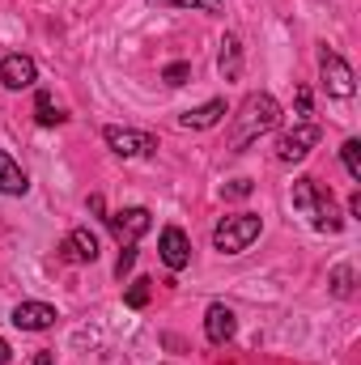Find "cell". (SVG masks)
I'll return each mask as SVG.
<instances>
[{
    "label": "cell",
    "mask_w": 361,
    "mask_h": 365,
    "mask_svg": "<svg viewBox=\"0 0 361 365\" xmlns=\"http://www.w3.org/2000/svg\"><path fill=\"white\" fill-rule=\"evenodd\" d=\"M221 115H225V98H213V102H204V106L187 110L179 123H183V128H195V132H204V128H217V123H221Z\"/></svg>",
    "instance_id": "4fadbf2b"
},
{
    "label": "cell",
    "mask_w": 361,
    "mask_h": 365,
    "mask_svg": "<svg viewBox=\"0 0 361 365\" xmlns=\"http://www.w3.org/2000/svg\"><path fill=\"white\" fill-rule=\"evenodd\" d=\"M149 4H162V9H191V13H225V0H149Z\"/></svg>",
    "instance_id": "2e32d148"
},
{
    "label": "cell",
    "mask_w": 361,
    "mask_h": 365,
    "mask_svg": "<svg viewBox=\"0 0 361 365\" xmlns=\"http://www.w3.org/2000/svg\"><path fill=\"white\" fill-rule=\"evenodd\" d=\"M106 225H111L119 247H136L153 230V212L149 208H119V212H106Z\"/></svg>",
    "instance_id": "277c9868"
},
{
    "label": "cell",
    "mask_w": 361,
    "mask_h": 365,
    "mask_svg": "<svg viewBox=\"0 0 361 365\" xmlns=\"http://www.w3.org/2000/svg\"><path fill=\"white\" fill-rule=\"evenodd\" d=\"M234 331H238L234 310H230L225 302H213V306L204 310V336H208V344H225V340H234Z\"/></svg>",
    "instance_id": "8fae6325"
},
{
    "label": "cell",
    "mask_w": 361,
    "mask_h": 365,
    "mask_svg": "<svg viewBox=\"0 0 361 365\" xmlns=\"http://www.w3.org/2000/svg\"><path fill=\"white\" fill-rule=\"evenodd\" d=\"M132 310H141V306H149V280H132V289H128V297H123Z\"/></svg>",
    "instance_id": "ffe728a7"
},
{
    "label": "cell",
    "mask_w": 361,
    "mask_h": 365,
    "mask_svg": "<svg viewBox=\"0 0 361 365\" xmlns=\"http://www.w3.org/2000/svg\"><path fill=\"white\" fill-rule=\"evenodd\" d=\"M132 264H136V247H123V251H119V264H115V276L123 280V276L132 272Z\"/></svg>",
    "instance_id": "44dd1931"
},
{
    "label": "cell",
    "mask_w": 361,
    "mask_h": 365,
    "mask_svg": "<svg viewBox=\"0 0 361 365\" xmlns=\"http://www.w3.org/2000/svg\"><path fill=\"white\" fill-rule=\"evenodd\" d=\"M298 110H302V115H310V90H306V86L298 90Z\"/></svg>",
    "instance_id": "cb8c5ba5"
},
{
    "label": "cell",
    "mask_w": 361,
    "mask_h": 365,
    "mask_svg": "<svg viewBox=\"0 0 361 365\" xmlns=\"http://www.w3.org/2000/svg\"><path fill=\"white\" fill-rule=\"evenodd\" d=\"M60 251H64V259H73V264H93V259H98V238L81 225V230H73V234L64 238Z\"/></svg>",
    "instance_id": "7c38bea8"
},
{
    "label": "cell",
    "mask_w": 361,
    "mask_h": 365,
    "mask_svg": "<svg viewBox=\"0 0 361 365\" xmlns=\"http://www.w3.org/2000/svg\"><path fill=\"white\" fill-rule=\"evenodd\" d=\"M162 77H166V86H183V81L191 77V64H171Z\"/></svg>",
    "instance_id": "7402d4cb"
},
{
    "label": "cell",
    "mask_w": 361,
    "mask_h": 365,
    "mask_svg": "<svg viewBox=\"0 0 361 365\" xmlns=\"http://www.w3.org/2000/svg\"><path fill=\"white\" fill-rule=\"evenodd\" d=\"M56 306H47V302H17L13 306V327L17 331H47V327H56Z\"/></svg>",
    "instance_id": "ba28073f"
},
{
    "label": "cell",
    "mask_w": 361,
    "mask_h": 365,
    "mask_svg": "<svg viewBox=\"0 0 361 365\" xmlns=\"http://www.w3.org/2000/svg\"><path fill=\"white\" fill-rule=\"evenodd\" d=\"M332 293H336V297H353V268H349V264H340V268L332 272Z\"/></svg>",
    "instance_id": "d6986e66"
},
{
    "label": "cell",
    "mask_w": 361,
    "mask_h": 365,
    "mask_svg": "<svg viewBox=\"0 0 361 365\" xmlns=\"http://www.w3.org/2000/svg\"><path fill=\"white\" fill-rule=\"evenodd\" d=\"M30 191V179H26V170L0 149V195H26Z\"/></svg>",
    "instance_id": "5bb4252c"
},
{
    "label": "cell",
    "mask_w": 361,
    "mask_h": 365,
    "mask_svg": "<svg viewBox=\"0 0 361 365\" xmlns=\"http://www.w3.org/2000/svg\"><path fill=\"white\" fill-rule=\"evenodd\" d=\"M293 204L310 217V225H315L319 234H340V230H345V217H340L332 191H319L315 179H298L293 182Z\"/></svg>",
    "instance_id": "7a4b0ae2"
},
{
    "label": "cell",
    "mask_w": 361,
    "mask_h": 365,
    "mask_svg": "<svg viewBox=\"0 0 361 365\" xmlns=\"http://www.w3.org/2000/svg\"><path fill=\"white\" fill-rule=\"evenodd\" d=\"M158 251H162V264H166L171 272H183V268L191 264V242H187V234H183L179 225H166V230H162Z\"/></svg>",
    "instance_id": "9c48e42d"
},
{
    "label": "cell",
    "mask_w": 361,
    "mask_h": 365,
    "mask_svg": "<svg viewBox=\"0 0 361 365\" xmlns=\"http://www.w3.org/2000/svg\"><path fill=\"white\" fill-rule=\"evenodd\" d=\"M319 73H323V86L332 98H353V68L336 56V51H319Z\"/></svg>",
    "instance_id": "52a82bcc"
},
{
    "label": "cell",
    "mask_w": 361,
    "mask_h": 365,
    "mask_svg": "<svg viewBox=\"0 0 361 365\" xmlns=\"http://www.w3.org/2000/svg\"><path fill=\"white\" fill-rule=\"evenodd\" d=\"M260 230H264V221H260L255 212L221 217V221H217V230H213V247H217L221 255H243V251L260 238Z\"/></svg>",
    "instance_id": "3957f363"
},
{
    "label": "cell",
    "mask_w": 361,
    "mask_h": 365,
    "mask_svg": "<svg viewBox=\"0 0 361 365\" xmlns=\"http://www.w3.org/2000/svg\"><path fill=\"white\" fill-rule=\"evenodd\" d=\"M9 357H13V349H9V340H0V365L9 361Z\"/></svg>",
    "instance_id": "484cf974"
},
{
    "label": "cell",
    "mask_w": 361,
    "mask_h": 365,
    "mask_svg": "<svg viewBox=\"0 0 361 365\" xmlns=\"http://www.w3.org/2000/svg\"><path fill=\"white\" fill-rule=\"evenodd\" d=\"M221 77H225V81H238V77H243V47H238L234 34L221 38Z\"/></svg>",
    "instance_id": "9a60e30c"
},
{
    "label": "cell",
    "mask_w": 361,
    "mask_h": 365,
    "mask_svg": "<svg viewBox=\"0 0 361 365\" xmlns=\"http://www.w3.org/2000/svg\"><path fill=\"white\" fill-rule=\"evenodd\" d=\"M319 136H323V128H319V123H310V119H302L293 132H285V136L276 140V162L293 166V162L310 158V149L319 145Z\"/></svg>",
    "instance_id": "8992f818"
},
{
    "label": "cell",
    "mask_w": 361,
    "mask_h": 365,
    "mask_svg": "<svg viewBox=\"0 0 361 365\" xmlns=\"http://www.w3.org/2000/svg\"><path fill=\"white\" fill-rule=\"evenodd\" d=\"M34 81H39V68H34L30 56L17 51V56H4V60H0V86H4V90H30Z\"/></svg>",
    "instance_id": "30bf717a"
},
{
    "label": "cell",
    "mask_w": 361,
    "mask_h": 365,
    "mask_svg": "<svg viewBox=\"0 0 361 365\" xmlns=\"http://www.w3.org/2000/svg\"><path fill=\"white\" fill-rule=\"evenodd\" d=\"M34 365H56V357H51V353H39V357H34Z\"/></svg>",
    "instance_id": "4316f807"
},
{
    "label": "cell",
    "mask_w": 361,
    "mask_h": 365,
    "mask_svg": "<svg viewBox=\"0 0 361 365\" xmlns=\"http://www.w3.org/2000/svg\"><path fill=\"white\" fill-rule=\"evenodd\" d=\"M225 195H251V182H247V179L230 182V187H225Z\"/></svg>",
    "instance_id": "603a6c76"
},
{
    "label": "cell",
    "mask_w": 361,
    "mask_h": 365,
    "mask_svg": "<svg viewBox=\"0 0 361 365\" xmlns=\"http://www.w3.org/2000/svg\"><path fill=\"white\" fill-rule=\"evenodd\" d=\"M349 212H353V217H361V191H353V200H349Z\"/></svg>",
    "instance_id": "d4e9b609"
},
{
    "label": "cell",
    "mask_w": 361,
    "mask_h": 365,
    "mask_svg": "<svg viewBox=\"0 0 361 365\" xmlns=\"http://www.w3.org/2000/svg\"><path fill=\"white\" fill-rule=\"evenodd\" d=\"M102 140L111 145V153H119V158H149V153H158V136L153 132H136V128H102Z\"/></svg>",
    "instance_id": "5b68a950"
},
{
    "label": "cell",
    "mask_w": 361,
    "mask_h": 365,
    "mask_svg": "<svg viewBox=\"0 0 361 365\" xmlns=\"http://www.w3.org/2000/svg\"><path fill=\"white\" fill-rule=\"evenodd\" d=\"M340 158H345V170H349V179L361 182V140H345Z\"/></svg>",
    "instance_id": "ac0fdd59"
},
{
    "label": "cell",
    "mask_w": 361,
    "mask_h": 365,
    "mask_svg": "<svg viewBox=\"0 0 361 365\" xmlns=\"http://www.w3.org/2000/svg\"><path fill=\"white\" fill-rule=\"evenodd\" d=\"M34 115H39V123H43V128H56V123H64V119H68L64 110H56V106H51V98H47V93H39V98H34Z\"/></svg>",
    "instance_id": "e0dca14e"
},
{
    "label": "cell",
    "mask_w": 361,
    "mask_h": 365,
    "mask_svg": "<svg viewBox=\"0 0 361 365\" xmlns=\"http://www.w3.org/2000/svg\"><path fill=\"white\" fill-rule=\"evenodd\" d=\"M276 123H280V102H276L272 93H251V98L238 106V115H234L230 149H234V153H243L251 140H260V136L272 132Z\"/></svg>",
    "instance_id": "6da1fadb"
}]
</instances>
